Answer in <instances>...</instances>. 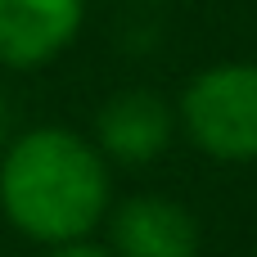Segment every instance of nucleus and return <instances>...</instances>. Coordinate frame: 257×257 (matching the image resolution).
Returning <instances> with one entry per match:
<instances>
[{
    "instance_id": "0eeeda50",
    "label": "nucleus",
    "mask_w": 257,
    "mask_h": 257,
    "mask_svg": "<svg viewBox=\"0 0 257 257\" xmlns=\"http://www.w3.org/2000/svg\"><path fill=\"white\" fill-rule=\"evenodd\" d=\"M9 145V108H5V95H0V149Z\"/></svg>"
},
{
    "instance_id": "6e6552de",
    "label": "nucleus",
    "mask_w": 257,
    "mask_h": 257,
    "mask_svg": "<svg viewBox=\"0 0 257 257\" xmlns=\"http://www.w3.org/2000/svg\"><path fill=\"white\" fill-rule=\"evenodd\" d=\"M140 5H149V0H140Z\"/></svg>"
},
{
    "instance_id": "20e7f679",
    "label": "nucleus",
    "mask_w": 257,
    "mask_h": 257,
    "mask_svg": "<svg viewBox=\"0 0 257 257\" xmlns=\"http://www.w3.org/2000/svg\"><path fill=\"white\" fill-rule=\"evenodd\" d=\"M113 257H199V217L172 194H126L104 217Z\"/></svg>"
},
{
    "instance_id": "423d86ee",
    "label": "nucleus",
    "mask_w": 257,
    "mask_h": 257,
    "mask_svg": "<svg viewBox=\"0 0 257 257\" xmlns=\"http://www.w3.org/2000/svg\"><path fill=\"white\" fill-rule=\"evenodd\" d=\"M45 257H113V253H108V244H95V239H77V244H59V248H50Z\"/></svg>"
},
{
    "instance_id": "7ed1b4c3",
    "label": "nucleus",
    "mask_w": 257,
    "mask_h": 257,
    "mask_svg": "<svg viewBox=\"0 0 257 257\" xmlns=\"http://www.w3.org/2000/svg\"><path fill=\"white\" fill-rule=\"evenodd\" d=\"M176 108L149 90V86H126L108 95L95 113V149L108 158V167H149L158 163L172 140H176Z\"/></svg>"
},
{
    "instance_id": "f03ea898",
    "label": "nucleus",
    "mask_w": 257,
    "mask_h": 257,
    "mask_svg": "<svg viewBox=\"0 0 257 257\" xmlns=\"http://www.w3.org/2000/svg\"><path fill=\"white\" fill-rule=\"evenodd\" d=\"M176 126L212 163H257V63L230 59L194 72L176 99Z\"/></svg>"
},
{
    "instance_id": "f257e3e1",
    "label": "nucleus",
    "mask_w": 257,
    "mask_h": 257,
    "mask_svg": "<svg viewBox=\"0 0 257 257\" xmlns=\"http://www.w3.org/2000/svg\"><path fill=\"white\" fill-rule=\"evenodd\" d=\"M113 208V167L72 126H32L0 149V217L32 244L90 239Z\"/></svg>"
},
{
    "instance_id": "39448f33",
    "label": "nucleus",
    "mask_w": 257,
    "mask_h": 257,
    "mask_svg": "<svg viewBox=\"0 0 257 257\" xmlns=\"http://www.w3.org/2000/svg\"><path fill=\"white\" fill-rule=\"evenodd\" d=\"M86 23V0H0V68L36 72L54 63Z\"/></svg>"
}]
</instances>
